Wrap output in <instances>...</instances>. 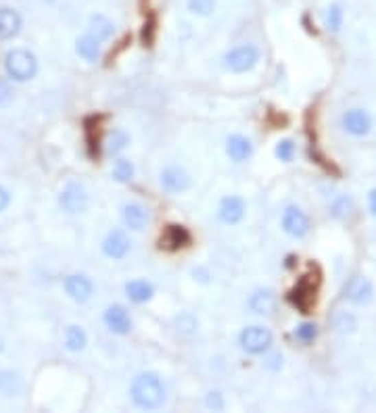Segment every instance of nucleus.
<instances>
[{
    "instance_id": "nucleus-1",
    "label": "nucleus",
    "mask_w": 376,
    "mask_h": 413,
    "mask_svg": "<svg viewBox=\"0 0 376 413\" xmlns=\"http://www.w3.org/2000/svg\"><path fill=\"white\" fill-rule=\"evenodd\" d=\"M130 395L136 407L140 409H159L165 403V384L155 372H145L138 374L130 386Z\"/></svg>"
},
{
    "instance_id": "nucleus-2",
    "label": "nucleus",
    "mask_w": 376,
    "mask_h": 413,
    "mask_svg": "<svg viewBox=\"0 0 376 413\" xmlns=\"http://www.w3.org/2000/svg\"><path fill=\"white\" fill-rule=\"evenodd\" d=\"M7 75L15 82H27L38 73V59L25 49H13L5 57Z\"/></svg>"
},
{
    "instance_id": "nucleus-3",
    "label": "nucleus",
    "mask_w": 376,
    "mask_h": 413,
    "mask_svg": "<svg viewBox=\"0 0 376 413\" xmlns=\"http://www.w3.org/2000/svg\"><path fill=\"white\" fill-rule=\"evenodd\" d=\"M259 61V51L255 49L253 44H243L232 49L226 55V67L234 73H247L251 71Z\"/></svg>"
},
{
    "instance_id": "nucleus-4",
    "label": "nucleus",
    "mask_w": 376,
    "mask_h": 413,
    "mask_svg": "<svg viewBox=\"0 0 376 413\" xmlns=\"http://www.w3.org/2000/svg\"><path fill=\"white\" fill-rule=\"evenodd\" d=\"M239 342H241L243 351H247L251 355H261V353L270 351V347L274 342V336L263 326H249V328H245L241 332Z\"/></svg>"
},
{
    "instance_id": "nucleus-5",
    "label": "nucleus",
    "mask_w": 376,
    "mask_h": 413,
    "mask_svg": "<svg viewBox=\"0 0 376 413\" xmlns=\"http://www.w3.org/2000/svg\"><path fill=\"white\" fill-rule=\"evenodd\" d=\"M309 217L299 209V207H287L282 213V229L293 236V238H303L309 234Z\"/></svg>"
},
{
    "instance_id": "nucleus-6",
    "label": "nucleus",
    "mask_w": 376,
    "mask_h": 413,
    "mask_svg": "<svg viewBox=\"0 0 376 413\" xmlns=\"http://www.w3.org/2000/svg\"><path fill=\"white\" fill-rule=\"evenodd\" d=\"M59 205L67 213H84L90 205V197L80 184H67L59 195Z\"/></svg>"
},
{
    "instance_id": "nucleus-7",
    "label": "nucleus",
    "mask_w": 376,
    "mask_h": 413,
    "mask_svg": "<svg viewBox=\"0 0 376 413\" xmlns=\"http://www.w3.org/2000/svg\"><path fill=\"white\" fill-rule=\"evenodd\" d=\"M191 245V232L184 227V225H178V223H172L167 225L163 232H161V238H159V249L163 251H180L184 247Z\"/></svg>"
},
{
    "instance_id": "nucleus-8",
    "label": "nucleus",
    "mask_w": 376,
    "mask_h": 413,
    "mask_svg": "<svg viewBox=\"0 0 376 413\" xmlns=\"http://www.w3.org/2000/svg\"><path fill=\"white\" fill-rule=\"evenodd\" d=\"M289 301L301 311V313H309L312 307L316 305V284L312 280H307V275L303 280L297 282V286L289 292Z\"/></svg>"
},
{
    "instance_id": "nucleus-9",
    "label": "nucleus",
    "mask_w": 376,
    "mask_h": 413,
    "mask_svg": "<svg viewBox=\"0 0 376 413\" xmlns=\"http://www.w3.org/2000/svg\"><path fill=\"white\" fill-rule=\"evenodd\" d=\"M103 319H105L107 328L113 334H128L132 330V317H130V313H128V309L124 305H111L105 311Z\"/></svg>"
},
{
    "instance_id": "nucleus-10",
    "label": "nucleus",
    "mask_w": 376,
    "mask_h": 413,
    "mask_svg": "<svg viewBox=\"0 0 376 413\" xmlns=\"http://www.w3.org/2000/svg\"><path fill=\"white\" fill-rule=\"evenodd\" d=\"M218 217L226 225L239 223L245 217V201L241 197H226L218 207Z\"/></svg>"
},
{
    "instance_id": "nucleus-11",
    "label": "nucleus",
    "mask_w": 376,
    "mask_h": 413,
    "mask_svg": "<svg viewBox=\"0 0 376 413\" xmlns=\"http://www.w3.org/2000/svg\"><path fill=\"white\" fill-rule=\"evenodd\" d=\"M63 286H65L67 297L71 301H75V303H86L92 297V290H94L92 282L86 278V275H78V273L75 275H67Z\"/></svg>"
},
{
    "instance_id": "nucleus-12",
    "label": "nucleus",
    "mask_w": 376,
    "mask_h": 413,
    "mask_svg": "<svg viewBox=\"0 0 376 413\" xmlns=\"http://www.w3.org/2000/svg\"><path fill=\"white\" fill-rule=\"evenodd\" d=\"M121 219H124V223L130 229H134V232H140V229H145L149 225L151 215H149L147 207L138 205V203H128L121 209Z\"/></svg>"
},
{
    "instance_id": "nucleus-13",
    "label": "nucleus",
    "mask_w": 376,
    "mask_h": 413,
    "mask_svg": "<svg viewBox=\"0 0 376 413\" xmlns=\"http://www.w3.org/2000/svg\"><path fill=\"white\" fill-rule=\"evenodd\" d=\"M341 123H343V129H345L347 134H351V136H366V134L370 132V127H372L370 115H368L366 111H362V109H351V111H347V113L343 115Z\"/></svg>"
},
{
    "instance_id": "nucleus-14",
    "label": "nucleus",
    "mask_w": 376,
    "mask_h": 413,
    "mask_svg": "<svg viewBox=\"0 0 376 413\" xmlns=\"http://www.w3.org/2000/svg\"><path fill=\"white\" fill-rule=\"evenodd\" d=\"M161 186L174 195L184 192L188 186H191V175L180 167H167L161 171Z\"/></svg>"
},
{
    "instance_id": "nucleus-15",
    "label": "nucleus",
    "mask_w": 376,
    "mask_h": 413,
    "mask_svg": "<svg viewBox=\"0 0 376 413\" xmlns=\"http://www.w3.org/2000/svg\"><path fill=\"white\" fill-rule=\"evenodd\" d=\"M103 253L109 259H124L130 253V238L126 236V232H121V229L109 232L103 240Z\"/></svg>"
},
{
    "instance_id": "nucleus-16",
    "label": "nucleus",
    "mask_w": 376,
    "mask_h": 413,
    "mask_svg": "<svg viewBox=\"0 0 376 413\" xmlns=\"http://www.w3.org/2000/svg\"><path fill=\"white\" fill-rule=\"evenodd\" d=\"M23 27V19L15 9L0 7V40H13Z\"/></svg>"
},
{
    "instance_id": "nucleus-17",
    "label": "nucleus",
    "mask_w": 376,
    "mask_h": 413,
    "mask_svg": "<svg viewBox=\"0 0 376 413\" xmlns=\"http://www.w3.org/2000/svg\"><path fill=\"white\" fill-rule=\"evenodd\" d=\"M372 297H374V286L366 278H353L345 288V299H349L355 305H366L372 301Z\"/></svg>"
},
{
    "instance_id": "nucleus-18",
    "label": "nucleus",
    "mask_w": 376,
    "mask_h": 413,
    "mask_svg": "<svg viewBox=\"0 0 376 413\" xmlns=\"http://www.w3.org/2000/svg\"><path fill=\"white\" fill-rule=\"evenodd\" d=\"M226 153H228V157H230L232 161L243 163V161H247V159L253 155V145H251L249 138H245V136H241V134H234V136L228 138Z\"/></svg>"
},
{
    "instance_id": "nucleus-19",
    "label": "nucleus",
    "mask_w": 376,
    "mask_h": 413,
    "mask_svg": "<svg viewBox=\"0 0 376 413\" xmlns=\"http://www.w3.org/2000/svg\"><path fill=\"white\" fill-rule=\"evenodd\" d=\"M126 295L132 303L136 305H143V303H149L155 295V288L151 282L147 280H132L126 284Z\"/></svg>"
},
{
    "instance_id": "nucleus-20",
    "label": "nucleus",
    "mask_w": 376,
    "mask_h": 413,
    "mask_svg": "<svg viewBox=\"0 0 376 413\" xmlns=\"http://www.w3.org/2000/svg\"><path fill=\"white\" fill-rule=\"evenodd\" d=\"M88 34L92 38H97L99 42H105V40H109L115 34V25L105 15H92L90 21H88Z\"/></svg>"
},
{
    "instance_id": "nucleus-21",
    "label": "nucleus",
    "mask_w": 376,
    "mask_h": 413,
    "mask_svg": "<svg viewBox=\"0 0 376 413\" xmlns=\"http://www.w3.org/2000/svg\"><path fill=\"white\" fill-rule=\"evenodd\" d=\"M75 51L78 55L88 61V63H94L99 57H101V42L97 38H92L90 34H84L82 38H78L75 42Z\"/></svg>"
},
{
    "instance_id": "nucleus-22",
    "label": "nucleus",
    "mask_w": 376,
    "mask_h": 413,
    "mask_svg": "<svg viewBox=\"0 0 376 413\" xmlns=\"http://www.w3.org/2000/svg\"><path fill=\"white\" fill-rule=\"evenodd\" d=\"M276 307V297L272 290H257L249 297V309L257 315H270Z\"/></svg>"
},
{
    "instance_id": "nucleus-23",
    "label": "nucleus",
    "mask_w": 376,
    "mask_h": 413,
    "mask_svg": "<svg viewBox=\"0 0 376 413\" xmlns=\"http://www.w3.org/2000/svg\"><path fill=\"white\" fill-rule=\"evenodd\" d=\"M88 345V336L80 326H69L65 330V347L69 351H82Z\"/></svg>"
},
{
    "instance_id": "nucleus-24",
    "label": "nucleus",
    "mask_w": 376,
    "mask_h": 413,
    "mask_svg": "<svg viewBox=\"0 0 376 413\" xmlns=\"http://www.w3.org/2000/svg\"><path fill=\"white\" fill-rule=\"evenodd\" d=\"M128 145H130V136H128L124 129H113V132H109L107 140H105V147H107V151H109L111 155L121 153Z\"/></svg>"
},
{
    "instance_id": "nucleus-25",
    "label": "nucleus",
    "mask_w": 376,
    "mask_h": 413,
    "mask_svg": "<svg viewBox=\"0 0 376 413\" xmlns=\"http://www.w3.org/2000/svg\"><path fill=\"white\" fill-rule=\"evenodd\" d=\"M353 211H355V205H353V201H351L347 195L337 197V199L333 201V205H331V213H333L337 219H349V217L353 215Z\"/></svg>"
},
{
    "instance_id": "nucleus-26",
    "label": "nucleus",
    "mask_w": 376,
    "mask_h": 413,
    "mask_svg": "<svg viewBox=\"0 0 376 413\" xmlns=\"http://www.w3.org/2000/svg\"><path fill=\"white\" fill-rule=\"evenodd\" d=\"M21 388V380L17 374L13 372H0V392H3L5 397H13L17 395Z\"/></svg>"
},
{
    "instance_id": "nucleus-27",
    "label": "nucleus",
    "mask_w": 376,
    "mask_h": 413,
    "mask_svg": "<svg viewBox=\"0 0 376 413\" xmlns=\"http://www.w3.org/2000/svg\"><path fill=\"white\" fill-rule=\"evenodd\" d=\"M186 7H188V11H191L193 15L207 17L215 9V0H186Z\"/></svg>"
},
{
    "instance_id": "nucleus-28",
    "label": "nucleus",
    "mask_w": 376,
    "mask_h": 413,
    "mask_svg": "<svg viewBox=\"0 0 376 413\" xmlns=\"http://www.w3.org/2000/svg\"><path fill=\"white\" fill-rule=\"evenodd\" d=\"M113 177L121 184L130 182L134 177V165L128 159H117L113 165Z\"/></svg>"
},
{
    "instance_id": "nucleus-29",
    "label": "nucleus",
    "mask_w": 376,
    "mask_h": 413,
    "mask_svg": "<svg viewBox=\"0 0 376 413\" xmlns=\"http://www.w3.org/2000/svg\"><path fill=\"white\" fill-rule=\"evenodd\" d=\"M326 25H328V29H333V32L341 29V25H343V11H341L339 5H331V7L326 9Z\"/></svg>"
},
{
    "instance_id": "nucleus-30",
    "label": "nucleus",
    "mask_w": 376,
    "mask_h": 413,
    "mask_svg": "<svg viewBox=\"0 0 376 413\" xmlns=\"http://www.w3.org/2000/svg\"><path fill=\"white\" fill-rule=\"evenodd\" d=\"M335 328H337L339 332L347 334V332H353V330L357 328V321H355V317H353L351 313L343 311V313H339V315L335 317Z\"/></svg>"
},
{
    "instance_id": "nucleus-31",
    "label": "nucleus",
    "mask_w": 376,
    "mask_h": 413,
    "mask_svg": "<svg viewBox=\"0 0 376 413\" xmlns=\"http://www.w3.org/2000/svg\"><path fill=\"white\" fill-rule=\"evenodd\" d=\"M318 336V328L316 324H301L295 328V338L301 340V342H314Z\"/></svg>"
},
{
    "instance_id": "nucleus-32",
    "label": "nucleus",
    "mask_w": 376,
    "mask_h": 413,
    "mask_svg": "<svg viewBox=\"0 0 376 413\" xmlns=\"http://www.w3.org/2000/svg\"><path fill=\"white\" fill-rule=\"evenodd\" d=\"M276 157L280 159V161H293V157H295V145L291 142V140H282V142H278V147H276Z\"/></svg>"
},
{
    "instance_id": "nucleus-33",
    "label": "nucleus",
    "mask_w": 376,
    "mask_h": 413,
    "mask_svg": "<svg viewBox=\"0 0 376 413\" xmlns=\"http://www.w3.org/2000/svg\"><path fill=\"white\" fill-rule=\"evenodd\" d=\"M205 405H207L209 409H213V411H222L226 403H224V397H222L220 392H209L207 399H205Z\"/></svg>"
},
{
    "instance_id": "nucleus-34",
    "label": "nucleus",
    "mask_w": 376,
    "mask_h": 413,
    "mask_svg": "<svg viewBox=\"0 0 376 413\" xmlns=\"http://www.w3.org/2000/svg\"><path fill=\"white\" fill-rule=\"evenodd\" d=\"M11 99H13V92H11V88H9V84L0 79V107L9 105Z\"/></svg>"
},
{
    "instance_id": "nucleus-35",
    "label": "nucleus",
    "mask_w": 376,
    "mask_h": 413,
    "mask_svg": "<svg viewBox=\"0 0 376 413\" xmlns=\"http://www.w3.org/2000/svg\"><path fill=\"white\" fill-rule=\"evenodd\" d=\"M11 203V195L7 192V188L0 186V211H5Z\"/></svg>"
},
{
    "instance_id": "nucleus-36",
    "label": "nucleus",
    "mask_w": 376,
    "mask_h": 413,
    "mask_svg": "<svg viewBox=\"0 0 376 413\" xmlns=\"http://www.w3.org/2000/svg\"><path fill=\"white\" fill-rule=\"evenodd\" d=\"M368 207H370V213L376 217V188L370 190V195H368Z\"/></svg>"
},
{
    "instance_id": "nucleus-37",
    "label": "nucleus",
    "mask_w": 376,
    "mask_h": 413,
    "mask_svg": "<svg viewBox=\"0 0 376 413\" xmlns=\"http://www.w3.org/2000/svg\"><path fill=\"white\" fill-rule=\"evenodd\" d=\"M280 361H282V357H280V355H272V357H270V361H268V367H272V370H278Z\"/></svg>"
}]
</instances>
